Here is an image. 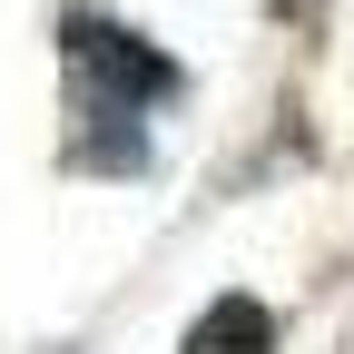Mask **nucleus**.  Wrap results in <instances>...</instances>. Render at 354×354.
I'll return each instance as SVG.
<instances>
[{
    "instance_id": "obj_1",
    "label": "nucleus",
    "mask_w": 354,
    "mask_h": 354,
    "mask_svg": "<svg viewBox=\"0 0 354 354\" xmlns=\"http://www.w3.org/2000/svg\"><path fill=\"white\" fill-rule=\"evenodd\" d=\"M59 59H69V79H79V109H88V118H138L148 99L177 88L167 50H148V39L118 30V20H69V30H59Z\"/></svg>"
},
{
    "instance_id": "obj_2",
    "label": "nucleus",
    "mask_w": 354,
    "mask_h": 354,
    "mask_svg": "<svg viewBox=\"0 0 354 354\" xmlns=\"http://www.w3.org/2000/svg\"><path fill=\"white\" fill-rule=\"evenodd\" d=\"M177 354H276V315H266L256 295H216L207 315L187 325V344Z\"/></svg>"
}]
</instances>
